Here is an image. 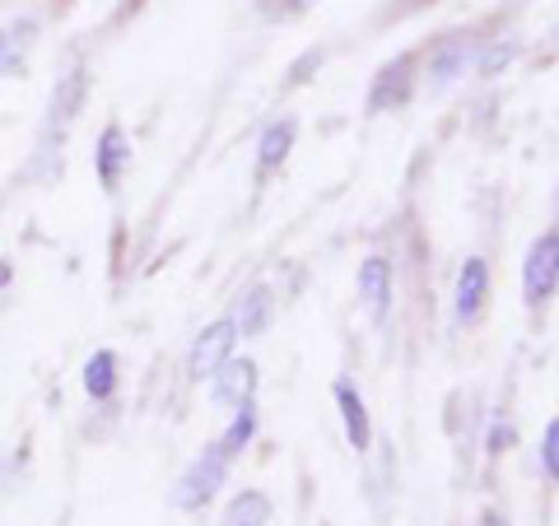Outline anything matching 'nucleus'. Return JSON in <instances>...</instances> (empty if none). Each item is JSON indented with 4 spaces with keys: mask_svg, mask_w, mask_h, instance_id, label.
I'll return each mask as SVG.
<instances>
[{
    "mask_svg": "<svg viewBox=\"0 0 559 526\" xmlns=\"http://www.w3.org/2000/svg\"><path fill=\"white\" fill-rule=\"evenodd\" d=\"M331 396H336V406H341V425H345L349 447H355V452H369V447H373V419H369V406H364L359 387L341 378L336 387H331Z\"/></svg>",
    "mask_w": 559,
    "mask_h": 526,
    "instance_id": "6",
    "label": "nucleus"
},
{
    "mask_svg": "<svg viewBox=\"0 0 559 526\" xmlns=\"http://www.w3.org/2000/svg\"><path fill=\"white\" fill-rule=\"evenodd\" d=\"M415 70H419V57L415 51H406V57H396L388 61L373 75V89H369V112H396V108H406L411 94H415Z\"/></svg>",
    "mask_w": 559,
    "mask_h": 526,
    "instance_id": "3",
    "label": "nucleus"
},
{
    "mask_svg": "<svg viewBox=\"0 0 559 526\" xmlns=\"http://www.w3.org/2000/svg\"><path fill=\"white\" fill-rule=\"evenodd\" d=\"M84 392L94 401H108L117 392V355L112 349H94L90 363H84Z\"/></svg>",
    "mask_w": 559,
    "mask_h": 526,
    "instance_id": "15",
    "label": "nucleus"
},
{
    "mask_svg": "<svg viewBox=\"0 0 559 526\" xmlns=\"http://www.w3.org/2000/svg\"><path fill=\"white\" fill-rule=\"evenodd\" d=\"M489 303V261L466 256L457 271V322H476Z\"/></svg>",
    "mask_w": 559,
    "mask_h": 526,
    "instance_id": "7",
    "label": "nucleus"
},
{
    "mask_svg": "<svg viewBox=\"0 0 559 526\" xmlns=\"http://www.w3.org/2000/svg\"><path fill=\"white\" fill-rule=\"evenodd\" d=\"M127 164H131L127 131H121V127H103L98 150H94V168H98L103 191H117V187H121V172H127Z\"/></svg>",
    "mask_w": 559,
    "mask_h": 526,
    "instance_id": "10",
    "label": "nucleus"
},
{
    "mask_svg": "<svg viewBox=\"0 0 559 526\" xmlns=\"http://www.w3.org/2000/svg\"><path fill=\"white\" fill-rule=\"evenodd\" d=\"M513 438H518V433H513L509 425H495V429H489V452H495V457H499V452H509Z\"/></svg>",
    "mask_w": 559,
    "mask_h": 526,
    "instance_id": "20",
    "label": "nucleus"
},
{
    "mask_svg": "<svg viewBox=\"0 0 559 526\" xmlns=\"http://www.w3.org/2000/svg\"><path fill=\"white\" fill-rule=\"evenodd\" d=\"M84 94H90V75L75 65L70 75L57 84V94H51V127H70L75 112L84 108Z\"/></svg>",
    "mask_w": 559,
    "mask_h": 526,
    "instance_id": "13",
    "label": "nucleus"
},
{
    "mask_svg": "<svg viewBox=\"0 0 559 526\" xmlns=\"http://www.w3.org/2000/svg\"><path fill=\"white\" fill-rule=\"evenodd\" d=\"M294 135H299V127H294L289 117L271 121V127L261 131V140H257V172H275L280 164H285L289 150H294Z\"/></svg>",
    "mask_w": 559,
    "mask_h": 526,
    "instance_id": "12",
    "label": "nucleus"
},
{
    "mask_svg": "<svg viewBox=\"0 0 559 526\" xmlns=\"http://www.w3.org/2000/svg\"><path fill=\"white\" fill-rule=\"evenodd\" d=\"M559 289V234L546 229L536 242L527 261H522V298H527V308H546Z\"/></svg>",
    "mask_w": 559,
    "mask_h": 526,
    "instance_id": "2",
    "label": "nucleus"
},
{
    "mask_svg": "<svg viewBox=\"0 0 559 526\" xmlns=\"http://www.w3.org/2000/svg\"><path fill=\"white\" fill-rule=\"evenodd\" d=\"M271 522V499L261 489H242L224 507V526H266Z\"/></svg>",
    "mask_w": 559,
    "mask_h": 526,
    "instance_id": "14",
    "label": "nucleus"
},
{
    "mask_svg": "<svg viewBox=\"0 0 559 526\" xmlns=\"http://www.w3.org/2000/svg\"><path fill=\"white\" fill-rule=\"evenodd\" d=\"M10 279H14V266H10V261H0V289H5Z\"/></svg>",
    "mask_w": 559,
    "mask_h": 526,
    "instance_id": "22",
    "label": "nucleus"
},
{
    "mask_svg": "<svg viewBox=\"0 0 559 526\" xmlns=\"http://www.w3.org/2000/svg\"><path fill=\"white\" fill-rule=\"evenodd\" d=\"M234 345H238V331L229 318H219V322H210L197 345H191V355H187V378L191 382H205V378H215L219 373V363L224 359H234Z\"/></svg>",
    "mask_w": 559,
    "mask_h": 526,
    "instance_id": "4",
    "label": "nucleus"
},
{
    "mask_svg": "<svg viewBox=\"0 0 559 526\" xmlns=\"http://www.w3.org/2000/svg\"><path fill=\"white\" fill-rule=\"evenodd\" d=\"M210 382H215L219 406H248V401L257 396V363L252 359H224L219 373Z\"/></svg>",
    "mask_w": 559,
    "mask_h": 526,
    "instance_id": "9",
    "label": "nucleus"
},
{
    "mask_svg": "<svg viewBox=\"0 0 559 526\" xmlns=\"http://www.w3.org/2000/svg\"><path fill=\"white\" fill-rule=\"evenodd\" d=\"M540 470H546L550 485L559 480V419H550L546 433H540Z\"/></svg>",
    "mask_w": 559,
    "mask_h": 526,
    "instance_id": "19",
    "label": "nucleus"
},
{
    "mask_svg": "<svg viewBox=\"0 0 559 526\" xmlns=\"http://www.w3.org/2000/svg\"><path fill=\"white\" fill-rule=\"evenodd\" d=\"M466 57H471V33H443V38L429 47V75H433V89H448V84L466 70Z\"/></svg>",
    "mask_w": 559,
    "mask_h": 526,
    "instance_id": "8",
    "label": "nucleus"
},
{
    "mask_svg": "<svg viewBox=\"0 0 559 526\" xmlns=\"http://www.w3.org/2000/svg\"><path fill=\"white\" fill-rule=\"evenodd\" d=\"M518 61V43H489L485 51H480V61H476V75H485V80H499L503 70H509Z\"/></svg>",
    "mask_w": 559,
    "mask_h": 526,
    "instance_id": "18",
    "label": "nucleus"
},
{
    "mask_svg": "<svg viewBox=\"0 0 559 526\" xmlns=\"http://www.w3.org/2000/svg\"><path fill=\"white\" fill-rule=\"evenodd\" d=\"M33 20H24V24H14V28H5L0 33V70L5 75H14V70H24V51L33 47Z\"/></svg>",
    "mask_w": 559,
    "mask_h": 526,
    "instance_id": "17",
    "label": "nucleus"
},
{
    "mask_svg": "<svg viewBox=\"0 0 559 526\" xmlns=\"http://www.w3.org/2000/svg\"><path fill=\"white\" fill-rule=\"evenodd\" d=\"M476 526H509V522H503V513H495V507H480Z\"/></svg>",
    "mask_w": 559,
    "mask_h": 526,
    "instance_id": "21",
    "label": "nucleus"
},
{
    "mask_svg": "<svg viewBox=\"0 0 559 526\" xmlns=\"http://www.w3.org/2000/svg\"><path fill=\"white\" fill-rule=\"evenodd\" d=\"M359 303L369 312V322H388L392 312V261L388 256H364L359 266Z\"/></svg>",
    "mask_w": 559,
    "mask_h": 526,
    "instance_id": "5",
    "label": "nucleus"
},
{
    "mask_svg": "<svg viewBox=\"0 0 559 526\" xmlns=\"http://www.w3.org/2000/svg\"><path fill=\"white\" fill-rule=\"evenodd\" d=\"M271 312H275V294L266 289V285H257V289H248L238 298V308H234V331L238 336H261L266 331V322H271Z\"/></svg>",
    "mask_w": 559,
    "mask_h": 526,
    "instance_id": "11",
    "label": "nucleus"
},
{
    "mask_svg": "<svg viewBox=\"0 0 559 526\" xmlns=\"http://www.w3.org/2000/svg\"><path fill=\"white\" fill-rule=\"evenodd\" d=\"M252 433H257V406H252V401H248V406H234V425H229V429H224V433H219V443H215V447H219V452H224V457H229V462H234V457H238V452H242V447H248V443H252Z\"/></svg>",
    "mask_w": 559,
    "mask_h": 526,
    "instance_id": "16",
    "label": "nucleus"
},
{
    "mask_svg": "<svg viewBox=\"0 0 559 526\" xmlns=\"http://www.w3.org/2000/svg\"><path fill=\"white\" fill-rule=\"evenodd\" d=\"M224 476H229V457H224L219 447H205L201 457L182 470L178 489H173V507H182V513H201V507L219 494Z\"/></svg>",
    "mask_w": 559,
    "mask_h": 526,
    "instance_id": "1",
    "label": "nucleus"
}]
</instances>
